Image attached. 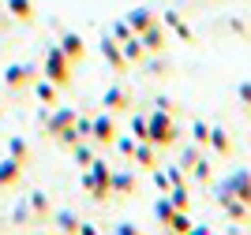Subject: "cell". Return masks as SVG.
<instances>
[{
  "label": "cell",
  "mask_w": 251,
  "mask_h": 235,
  "mask_svg": "<svg viewBox=\"0 0 251 235\" xmlns=\"http://www.w3.org/2000/svg\"><path fill=\"white\" fill-rule=\"evenodd\" d=\"M240 101L251 105V82H244V86H240Z\"/></svg>",
  "instance_id": "obj_4"
},
{
  "label": "cell",
  "mask_w": 251,
  "mask_h": 235,
  "mask_svg": "<svg viewBox=\"0 0 251 235\" xmlns=\"http://www.w3.org/2000/svg\"><path fill=\"white\" fill-rule=\"evenodd\" d=\"M214 146H218L221 153H225V150H229V142H225V134H221V131H214Z\"/></svg>",
  "instance_id": "obj_3"
},
{
  "label": "cell",
  "mask_w": 251,
  "mask_h": 235,
  "mask_svg": "<svg viewBox=\"0 0 251 235\" xmlns=\"http://www.w3.org/2000/svg\"><path fill=\"white\" fill-rule=\"evenodd\" d=\"M225 209H229V216H244V202H232V198H225Z\"/></svg>",
  "instance_id": "obj_2"
},
{
  "label": "cell",
  "mask_w": 251,
  "mask_h": 235,
  "mask_svg": "<svg viewBox=\"0 0 251 235\" xmlns=\"http://www.w3.org/2000/svg\"><path fill=\"white\" fill-rule=\"evenodd\" d=\"M225 191H232L244 205H251V172H232L229 183H225Z\"/></svg>",
  "instance_id": "obj_1"
}]
</instances>
